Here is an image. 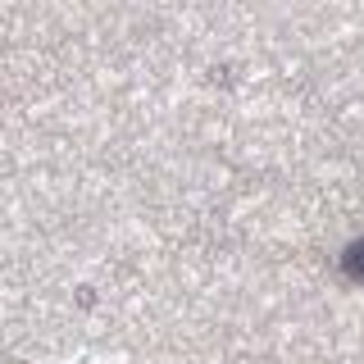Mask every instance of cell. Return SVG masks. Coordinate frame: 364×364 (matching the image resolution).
I'll use <instances>...</instances> for the list:
<instances>
[{
	"label": "cell",
	"instance_id": "cell-1",
	"mask_svg": "<svg viewBox=\"0 0 364 364\" xmlns=\"http://www.w3.org/2000/svg\"><path fill=\"white\" fill-rule=\"evenodd\" d=\"M341 273H346V278H355V282H364V242L346 246V255H341Z\"/></svg>",
	"mask_w": 364,
	"mask_h": 364
}]
</instances>
